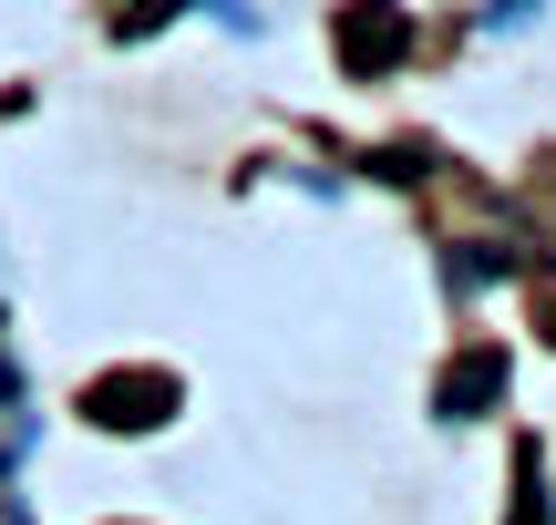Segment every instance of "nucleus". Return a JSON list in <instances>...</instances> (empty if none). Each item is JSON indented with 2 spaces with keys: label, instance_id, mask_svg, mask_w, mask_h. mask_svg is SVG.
<instances>
[{
  "label": "nucleus",
  "instance_id": "4",
  "mask_svg": "<svg viewBox=\"0 0 556 525\" xmlns=\"http://www.w3.org/2000/svg\"><path fill=\"white\" fill-rule=\"evenodd\" d=\"M505 268H516L505 247H464V258H454V289H484V279H505Z\"/></svg>",
  "mask_w": 556,
  "mask_h": 525
},
{
  "label": "nucleus",
  "instance_id": "5",
  "mask_svg": "<svg viewBox=\"0 0 556 525\" xmlns=\"http://www.w3.org/2000/svg\"><path fill=\"white\" fill-rule=\"evenodd\" d=\"M186 0H114V31H155V21H176Z\"/></svg>",
  "mask_w": 556,
  "mask_h": 525
},
{
  "label": "nucleus",
  "instance_id": "2",
  "mask_svg": "<svg viewBox=\"0 0 556 525\" xmlns=\"http://www.w3.org/2000/svg\"><path fill=\"white\" fill-rule=\"evenodd\" d=\"M165 412H176V382H165V371H114V382H93V423H114V433H155Z\"/></svg>",
  "mask_w": 556,
  "mask_h": 525
},
{
  "label": "nucleus",
  "instance_id": "1",
  "mask_svg": "<svg viewBox=\"0 0 556 525\" xmlns=\"http://www.w3.org/2000/svg\"><path fill=\"white\" fill-rule=\"evenodd\" d=\"M330 41H340V73H392L413 52V21H402V0H351Z\"/></svg>",
  "mask_w": 556,
  "mask_h": 525
},
{
  "label": "nucleus",
  "instance_id": "3",
  "mask_svg": "<svg viewBox=\"0 0 556 525\" xmlns=\"http://www.w3.org/2000/svg\"><path fill=\"white\" fill-rule=\"evenodd\" d=\"M505 402V350H464L454 371H443V423H475V412Z\"/></svg>",
  "mask_w": 556,
  "mask_h": 525
}]
</instances>
